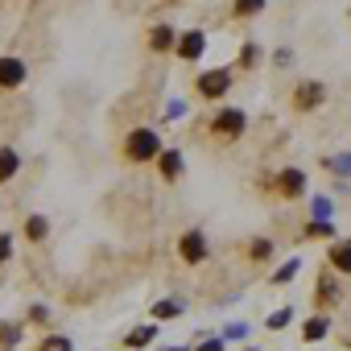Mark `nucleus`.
Wrapping results in <instances>:
<instances>
[{
	"mask_svg": "<svg viewBox=\"0 0 351 351\" xmlns=\"http://www.w3.org/2000/svg\"><path fill=\"white\" fill-rule=\"evenodd\" d=\"M25 83V62L21 58H0V87H21Z\"/></svg>",
	"mask_w": 351,
	"mask_h": 351,
	"instance_id": "obj_7",
	"label": "nucleus"
},
{
	"mask_svg": "<svg viewBox=\"0 0 351 351\" xmlns=\"http://www.w3.org/2000/svg\"><path fill=\"white\" fill-rule=\"evenodd\" d=\"M199 351H223V339H211V343H203Z\"/></svg>",
	"mask_w": 351,
	"mask_h": 351,
	"instance_id": "obj_25",
	"label": "nucleus"
},
{
	"mask_svg": "<svg viewBox=\"0 0 351 351\" xmlns=\"http://www.w3.org/2000/svg\"><path fill=\"white\" fill-rule=\"evenodd\" d=\"M169 351H191V347H169Z\"/></svg>",
	"mask_w": 351,
	"mask_h": 351,
	"instance_id": "obj_26",
	"label": "nucleus"
},
{
	"mask_svg": "<svg viewBox=\"0 0 351 351\" xmlns=\"http://www.w3.org/2000/svg\"><path fill=\"white\" fill-rule=\"evenodd\" d=\"M17 165H21L17 149H0V182H9L13 173H17Z\"/></svg>",
	"mask_w": 351,
	"mask_h": 351,
	"instance_id": "obj_11",
	"label": "nucleus"
},
{
	"mask_svg": "<svg viewBox=\"0 0 351 351\" xmlns=\"http://www.w3.org/2000/svg\"><path fill=\"white\" fill-rule=\"evenodd\" d=\"M38 351H75V347H71V339H66V335H50Z\"/></svg>",
	"mask_w": 351,
	"mask_h": 351,
	"instance_id": "obj_16",
	"label": "nucleus"
},
{
	"mask_svg": "<svg viewBox=\"0 0 351 351\" xmlns=\"http://www.w3.org/2000/svg\"><path fill=\"white\" fill-rule=\"evenodd\" d=\"M298 277V261H289V265H281L277 273H273V285H285V281H293Z\"/></svg>",
	"mask_w": 351,
	"mask_h": 351,
	"instance_id": "obj_17",
	"label": "nucleus"
},
{
	"mask_svg": "<svg viewBox=\"0 0 351 351\" xmlns=\"http://www.w3.org/2000/svg\"><path fill=\"white\" fill-rule=\"evenodd\" d=\"M157 165H161L165 178H178V173H182V153H178V149H165V153L157 157Z\"/></svg>",
	"mask_w": 351,
	"mask_h": 351,
	"instance_id": "obj_9",
	"label": "nucleus"
},
{
	"mask_svg": "<svg viewBox=\"0 0 351 351\" xmlns=\"http://www.w3.org/2000/svg\"><path fill=\"white\" fill-rule=\"evenodd\" d=\"M322 99H326V87H322V83H314V79H310V83H302V87L293 91V104H298L302 112H310V108H318Z\"/></svg>",
	"mask_w": 351,
	"mask_h": 351,
	"instance_id": "obj_4",
	"label": "nucleus"
},
{
	"mask_svg": "<svg viewBox=\"0 0 351 351\" xmlns=\"http://www.w3.org/2000/svg\"><path fill=\"white\" fill-rule=\"evenodd\" d=\"M46 232H50V223H46L42 215H29V219H25V236H29V240H46Z\"/></svg>",
	"mask_w": 351,
	"mask_h": 351,
	"instance_id": "obj_13",
	"label": "nucleus"
},
{
	"mask_svg": "<svg viewBox=\"0 0 351 351\" xmlns=\"http://www.w3.org/2000/svg\"><path fill=\"white\" fill-rule=\"evenodd\" d=\"M281 191H285L289 199L302 195V191H306V173H302V169H285V173H281Z\"/></svg>",
	"mask_w": 351,
	"mask_h": 351,
	"instance_id": "obj_10",
	"label": "nucleus"
},
{
	"mask_svg": "<svg viewBox=\"0 0 351 351\" xmlns=\"http://www.w3.org/2000/svg\"><path fill=\"white\" fill-rule=\"evenodd\" d=\"M314 215L326 219V215H330V203H326V199H314Z\"/></svg>",
	"mask_w": 351,
	"mask_h": 351,
	"instance_id": "obj_24",
	"label": "nucleus"
},
{
	"mask_svg": "<svg viewBox=\"0 0 351 351\" xmlns=\"http://www.w3.org/2000/svg\"><path fill=\"white\" fill-rule=\"evenodd\" d=\"M248 351H256V347H248Z\"/></svg>",
	"mask_w": 351,
	"mask_h": 351,
	"instance_id": "obj_27",
	"label": "nucleus"
},
{
	"mask_svg": "<svg viewBox=\"0 0 351 351\" xmlns=\"http://www.w3.org/2000/svg\"><path fill=\"white\" fill-rule=\"evenodd\" d=\"M265 9V0H236V13L240 17H252V13H261Z\"/></svg>",
	"mask_w": 351,
	"mask_h": 351,
	"instance_id": "obj_18",
	"label": "nucleus"
},
{
	"mask_svg": "<svg viewBox=\"0 0 351 351\" xmlns=\"http://www.w3.org/2000/svg\"><path fill=\"white\" fill-rule=\"evenodd\" d=\"M178 252H182V261H191V265L207 261V240H203V232H186L182 244H178Z\"/></svg>",
	"mask_w": 351,
	"mask_h": 351,
	"instance_id": "obj_5",
	"label": "nucleus"
},
{
	"mask_svg": "<svg viewBox=\"0 0 351 351\" xmlns=\"http://www.w3.org/2000/svg\"><path fill=\"white\" fill-rule=\"evenodd\" d=\"M326 165H330V169H339V173H351V153H343V157H330Z\"/></svg>",
	"mask_w": 351,
	"mask_h": 351,
	"instance_id": "obj_21",
	"label": "nucleus"
},
{
	"mask_svg": "<svg viewBox=\"0 0 351 351\" xmlns=\"http://www.w3.org/2000/svg\"><path fill=\"white\" fill-rule=\"evenodd\" d=\"M289 318H293V310H277V314H273V318H269V326H273V330H277V326H285V322H289Z\"/></svg>",
	"mask_w": 351,
	"mask_h": 351,
	"instance_id": "obj_22",
	"label": "nucleus"
},
{
	"mask_svg": "<svg viewBox=\"0 0 351 351\" xmlns=\"http://www.w3.org/2000/svg\"><path fill=\"white\" fill-rule=\"evenodd\" d=\"M318 302H335V281L330 277H318Z\"/></svg>",
	"mask_w": 351,
	"mask_h": 351,
	"instance_id": "obj_19",
	"label": "nucleus"
},
{
	"mask_svg": "<svg viewBox=\"0 0 351 351\" xmlns=\"http://www.w3.org/2000/svg\"><path fill=\"white\" fill-rule=\"evenodd\" d=\"M195 87H199V95H203V99H223V95H228V87H232V75H228L223 66H219V71H203Z\"/></svg>",
	"mask_w": 351,
	"mask_h": 351,
	"instance_id": "obj_2",
	"label": "nucleus"
},
{
	"mask_svg": "<svg viewBox=\"0 0 351 351\" xmlns=\"http://www.w3.org/2000/svg\"><path fill=\"white\" fill-rule=\"evenodd\" d=\"M124 153H128V161H153V157H161V136L153 128H132L124 141Z\"/></svg>",
	"mask_w": 351,
	"mask_h": 351,
	"instance_id": "obj_1",
	"label": "nucleus"
},
{
	"mask_svg": "<svg viewBox=\"0 0 351 351\" xmlns=\"http://www.w3.org/2000/svg\"><path fill=\"white\" fill-rule=\"evenodd\" d=\"M9 252H13V240H9V236H0V265L9 261Z\"/></svg>",
	"mask_w": 351,
	"mask_h": 351,
	"instance_id": "obj_23",
	"label": "nucleus"
},
{
	"mask_svg": "<svg viewBox=\"0 0 351 351\" xmlns=\"http://www.w3.org/2000/svg\"><path fill=\"white\" fill-rule=\"evenodd\" d=\"M149 46H153V50H169V46H173V29H169V25H157L153 38H149Z\"/></svg>",
	"mask_w": 351,
	"mask_h": 351,
	"instance_id": "obj_12",
	"label": "nucleus"
},
{
	"mask_svg": "<svg viewBox=\"0 0 351 351\" xmlns=\"http://www.w3.org/2000/svg\"><path fill=\"white\" fill-rule=\"evenodd\" d=\"M153 314L157 318H173V314H182V306L178 302H161V306H153Z\"/></svg>",
	"mask_w": 351,
	"mask_h": 351,
	"instance_id": "obj_20",
	"label": "nucleus"
},
{
	"mask_svg": "<svg viewBox=\"0 0 351 351\" xmlns=\"http://www.w3.org/2000/svg\"><path fill=\"white\" fill-rule=\"evenodd\" d=\"M153 335H157V326H136V330H132V335H128L124 343H128V347H145V343H149Z\"/></svg>",
	"mask_w": 351,
	"mask_h": 351,
	"instance_id": "obj_15",
	"label": "nucleus"
},
{
	"mask_svg": "<svg viewBox=\"0 0 351 351\" xmlns=\"http://www.w3.org/2000/svg\"><path fill=\"white\" fill-rule=\"evenodd\" d=\"M203 50H207V38H203L199 29H191V34H182V38H178V58L195 62V58H203Z\"/></svg>",
	"mask_w": 351,
	"mask_h": 351,
	"instance_id": "obj_6",
	"label": "nucleus"
},
{
	"mask_svg": "<svg viewBox=\"0 0 351 351\" xmlns=\"http://www.w3.org/2000/svg\"><path fill=\"white\" fill-rule=\"evenodd\" d=\"M330 265H335V273H351V240H339L330 248Z\"/></svg>",
	"mask_w": 351,
	"mask_h": 351,
	"instance_id": "obj_8",
	"label": "nucleus"
},
{
	"mask_svg": "<svg viewBox=\"0 0 351 351\" xmlns=\"http://www.w3.org/2000/svg\"><path fill=\"white\" fill-rule=\"evenodd\" d=\"M326 326H330L326 318H310V322H306V330H302V335H306V343H314V339H322V335H326Z\"/></svg>",
	"mask_w": 351,
	"mask_h": 351,
	"instance_id": "obj_14",
	"label": "nucleus"
},
{
	"mask_svg": "<svg viewBox=\"0 0 351 351\" xmlns=\"http://www.w3.org/2000/svg\"><path fill=\"white\" fill-rule=\"evenodd\" d=\"M244 128H248V116H244L240 108H223V112L215 116V132H219V136H240Z\"/></svg>",
	"mask_w": 351,
	"mask_h": 351,
	"instance_id": "obj_3",
	"label": "nucleus"
}]
</instances>
